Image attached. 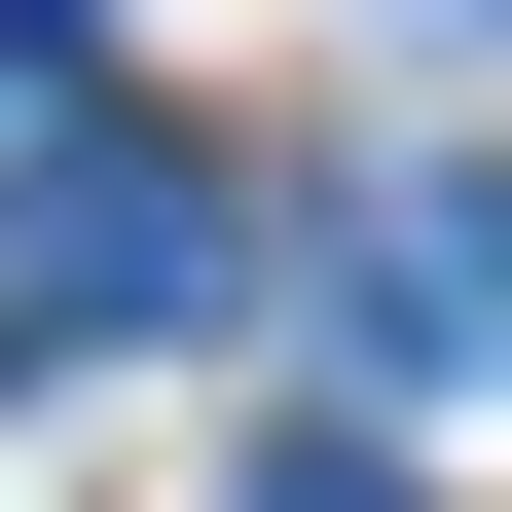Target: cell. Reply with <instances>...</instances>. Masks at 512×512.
<instances>
[{
	"label": "cell",
	"mask_w": 512,
	"mask_h": 512,
	"mask_svg": "<svg viewBox=\"0 0 512 512\" xmlns=\"http://www.w3.org/2000/svg\"><path fill=\"white\" fill-rule=\"evenodd\" d=\"M0 74H74V0H0Z\"/></svg>",
	"instance_id": "obj_4"
},
{
	"label": "cell",
	"mask_w": 512,
	"mask_h": 512,
	"mask_svg": "<svg viewBox=\"0 0 512 512\" xmlns=\"http://www.w3.org/2000/svg\"><path fill=\"white\" fill-rule=\"evenodd\" d=\"M403 37H512V0H403Z\"/></svg>",
	"instance_id": "obj_5"
},
{
	"label": "cell",
	"mask_w": 512,
	"mask_h": 512,
	"mask_svg": "<svg viewBox=\"0 0 512 512\" xmlns=\"http://www.w3.org/2000/svg\"><path fill=\"white\" fill-rule=\"evenodd\" d=\"M256 512H403V476H366V439H256Z\"/></svg>",
	"instance_id": "obj_3"
},
{
	"label": "cell",
	"mask_w": 512,
	"mask_h": 512,
	"mask_svg": "<svg viewBox=\"0 0 512 512\" xmlns=\"http://www.w3.org/2000/svg\"><path fill=\"white\" fill-rule=\"evenodd\" d=\"M256 293V183L147 147L110 74H0V366H183Z\"/></svg>",
	"instance_id": "obj_1"
},
{
	"label": "cell",
	"mask_w": 512,
	"mask_h": 512,
	"mask_svg": "<svg viewBox=\"0 0 512 512\" xmlns=\"http://www.w3.org/2000/svg\"><path fill=\"white\" fill-rule=\"evenodd\" d=\"M330 366H366V403H476V366H512V147H403L330 220Z\"/></svg>",
	"instance_id": "obj_2"
}]
</instances>
